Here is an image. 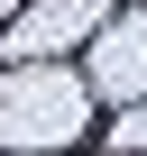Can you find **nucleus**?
Listing matches in <instances>:
<instances>
[{"label": "nucleus", "mask_w": 147, "mask_h": 156, "mask_svg": "<svg viewBox=\"0 0 147 156\" xmlns=\"http://www.w3.org/2000/svg\"><path fill=\"white\" fill-rule=\"evenodd\" d=\"M110 19V0H46L37 19H19V37H9V64H46V46H74L83 28H101Z\"/></svg>", "instance_id": "obj_1"}]
</instances>
